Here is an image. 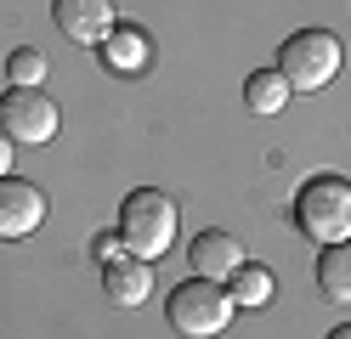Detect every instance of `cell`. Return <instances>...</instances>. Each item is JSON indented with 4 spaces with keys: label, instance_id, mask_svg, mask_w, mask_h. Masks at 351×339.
I'll list each match as a JSON object with an SVG mask.
<instances>
[{
    "label": "cell",
    "instance_id": "cell-11",
    "mask_svg": "<svg viewBox=\"0 0 351 339\" xmlns=\"http://www.w3.org/2000/svg\"><path fill=\"white\" fill-rule=\"evenodd\" d=\"M283 102H289V79H283L278 68H261V74H250V79H244V108H250V113L272 119Z\"/></svg>",
    "mask_w": 351,
    "mask_h": 339
},
{
    "label": "cell",
    "instance_id": "cell-2",
    "mask_svg": "<svg viewBox=\"0 0 351 339\" xmlns=\"http://www.w3.org/2000/svg\"><path fill=\"white\" fill-rule=\"evenodd\" d=\"M295 221L317 243H346L351 238V181L340 175H312L295 198Z\"/></svg>",
    "mask_w": 351,
    "mask_h": 339
},
{
    "label": "cell",
    "instance_id": "cell-1",
    "mask_svg": "<svg viewBox=\"0 0 351 339\" xmlns=\"http://www.w3.org/2000/svg\"><path fill=\"white\" fill-rule=\"evenodd\" d=\"M176 232H182V210H176L170 192L136 187V192L119 203V243H125V255L159 260V255L176 249Z\"/></svg>",
    "mask_w": 351,
    "mask_h": 339
},
{
    "label": "cell",
    "instance_id": "cell-4",
    "mask_svg": "<svg viewBox=\"0 0 351 339\" xmlns=\"http://www.w3.org/2000/svg\"><path fill=\"white\" fill-rule=\"evenodd\" d=\"M278 74L289 79V90H323L340 74V40L328 29H300L283 40L278 51Z\"/></svg>",
    "mask_w": 351,
    "mask_h": 339
},
{
    "label": "cell",
    "instance_id": "cell-14",
    "mask_svg": "<svg viewBox=\"0 0 351 339\" xmlns=\"http://www.w3.org/2000/svg\"><path fill=\"white\" fill-rule=\"evenodd\" d=\"M6 79H12V85H40V79H46V51L17 45V51L6 57Z\"/></svg>",
    "mask_w": 351,
    "mask_h": 339
},
{
    "label": "cell",
    "instance_id": "cell-10",
    "mask_svg": "<svg viewBox=\"0 0 351 339\" xmlns=\"http://www.w3.org/2000/svg\"><path fill=\"white\" fill-rule=\"evenodd\" d=\"M317 288L328 300L351 305V243H323V260H317Z\"/></svg>",
    "mask_w": 351,
    "mask_h": 339
},
{
    "label": "cell",
    "instance_id": "cell-3",
    "mask_svg": "<svg viewBox=\"0 0 351 339\" xmlns=\"http://www.w3.org/2000/svg\"><path fill=\"white\" fill-rule=\"evenodd\" d=\"M232 294L215 283V277H193V283H176L170 288V328L187 334V339H215L232 323Z\"/></svg>",
    "mask_w": 351,
    "mask_h": 339
},
{
    "label": "cell",
    "instance_id": "cell-12",
    "mask_svg": "<svg viewBox=\"0 0 351 339\" xmlns=\"http://www.w3.org/2000/svg\"><path fill=\"white\" fill-rule=\"evenodd\" d=\"M272 288H278V283H272V271H267V266H250V260H244V266H238L232 277H227L232 305H250V311L272 305Z\"/></svg>",
    "mask_w": 351,
    "mask_h": 339
},
{
    "label": "cell",
    "instance_id": "cell-13",
    "mask_svg": "<svg viewBox=\"0 0 351 339\" xmlns=\"http://www.w3.org/2000/svg\"><path fill=\"white\" fill-rule=\"evenodd\" d=\"M102 51H108V68H119V74H142V68H147L142 29H114V34L102 40Z\"/></svg>",
    "mask_w": 351,
    "mask_h": 339
},
{
    "label": "cell",
    "instance_id": "cell-17",
    "mask_svg": "<svg viewBox=\"0 0 351 339\" xmlns=\"http://www.w3.org/2000/svg\"><path fill=\"white\" fill-rule=\"evenodd\" d=\"M328 339H351V323H346V328H335V334H328Z\"/></svg>",
    "mask_w": 351,
    "mask_h": 339
},
{
    "label": "cell",
    "instance_id": "cell-8",
    "mask_svg": "<svg viewBox=\"0 0 351 339\" xmlns=\"http://www.w3.org/2000/svg\"><path fill=\"white\" fill-rule=\"evenodd\" d=\"M102 294L125 311H136L147 294H153V260H136V255H114L102 266Z\"/></svg>",
    "mask_w": 351,
    "mask_h": 339
},
{
    "label": "cell",
    "instance_id": "cell-16",
    "mask_svg": "<svg viewBox=\"0 0 351 339\" xmlns=\"http://www.w3.org/2000/svg\"><path fill=\"white\" fill-rule=\"evenodd\" d=\"M6 170H12V136L0 130V175H6Z\"/></svg>",
    "mask_w": 351,
    "mask_h": 339
},
{
    "label": "cell",
    "instance_id": "cell-7",
    "mask_svg": "<svg viewBox=\"0 0 351 339\" xmlns=\"http://www.w3.org/2000/svg\"><path fill=\"white\" fill-rule=\"evenodd\" d=\"M51 17L74 45H102L114 34V0H51Z\"/></svg>",
    "mask_w": 351,
    "mask_h": 339
},
{
    "label": "cell",
    "instance_id": "cell-6",
    "mask_svg": "<svg viewBox=\"0 0 351 339\" xmlns=\"http://www.w3.org/2000/svg\"><path fill=\"white\" fill-rule=\"evenodd\" d=\"M46 221V192L23 175H0V238H29Z\"/></svg>",
    "mask_w": 351,
    "mask_h": 339
},
{
    "label": "cell",
    "instance_id": "cell-9",
    "mask_svg": "<svg viewBox=\"0 0 351 339\" xmlns=\"http://www.w3.org/2000/svg\"><path fill=\"white\" fill-rule=\"evenodd\" d=\"M193 266H199V277H232L238 266H244V243L232 232H199L193 238Z\"/></svg>",
    "mask_w": 351,
    "mask_h": 339
},
{
    "label": "cell",
    "instance_id": "cell-5",
    "mask_svg": "<svg viewBox=\"0 0 351 339\" xmlns=\"http://www.w3.org/2000/svg\"><path fill=\"white\" fill-rule=\"evenodd\" d=\"M0 130L12 136V142H51L57 136V102L46 97L40 85H12L6 97H0Z\"/></svg>",
    "mask_w": 351,
    "mask_h": 339
},
{
    "label": "cell",
    "instance_id": "cell-15",
    "mask_svg": "<svg viewBox=\"0 0 351 339\" xmlns=\"http://www.w3.org/2000/svg\"><path fill=\"white\" fill-rule=\"evenodd\" d=\"M119 249H125V243H119V232H102V238H97V255H102V260H114Z\"/></svg>",
    "mask_w": 351,
    "mask_h": 339
}]
</instances>
